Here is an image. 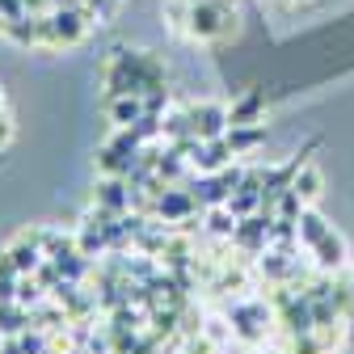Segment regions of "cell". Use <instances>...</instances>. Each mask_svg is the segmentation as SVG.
<instances>
[{
	"label": "cell",
	"instance_id": "7a4b0ae2",
	"mask_svg": "<svg viewBox=\"0 0 354 354\" xmlns=\"http://www.w3.org/2000/svg\"><path fill=\"white\" fill-rule=\"evenodd\" d=\"M198 211V198L182 186H165V194L156 198V219H165V224H186V219H194Z\"/></svg>",
	"mask_w": 354,
	"mask_h": 354
},
{
	"label": "cell",
	"instance_id": "7c38bea8",
	"mask_svg": "<svg viewBox=\"0 0 354 354\" xmlns=\"http://www.w3.org/2000/svg\"><path fill=\"white\" fill-rule=\"evenodd\" d=\"M9 140H13V122H9L5 114H0V148H5Z\"/></svg>",
	"mask_w": 354,
	"mask_h": 354
},
{
	"label": "cell",
	"instance_id": "8992f818",
	"mask_svg": "<svg viewBox=\"0 0 354 354\" xmlns=\"http://www.w3.org/2000/svg\"><path fill=\"white\" fill-rule=\"evenodd\" d=\"M261 110H266V97H261V93H245V97L228 110V122H232V127H253V122H261Z\"/></svg>",
	"mask_w": 354,
	"mask_h": 354
},
{
	"label": "cell",
	"instance_id": "277c9868",
	"mask_svg": "<svg viewBox=\"0 0 354 354\" xmlns=\"http://www.w3.org/2000/svg\"><path fill=\"white\" fill-rule=\"evenodd\" d=\"M106 114H110L114 127H131V122H140L148 114V106L136 93H122V97H106Z\"/></svg>",
	"mask_w": 354,
	"mask_h": 354
},
{
	"label": "cell",
	"instance_id": "30bf717a",
	"mask_svg": "<svg viewBox=\"0 0 354 354\" xmlns=\"http://www.w3.org/2000/svg\"><path fill=\"white\" fill-rule=\"evenodd\" d=\"M0 279H21V270H17V261H13L9 249H0Z\"/></svg>",
	"mask_w": 354,
	"mask_h": 354
},
{
	"label": "cell",
	"instance_id": "5b68a950",
	"mask_svg": "<svg viewBox=\"0 0 354 354\" xmlns=\"http://www.w3.org/2000/svg\"><path fill=\"white\" fill-rule=\"evenodd\" d=\"M313 257H317V266L329 274V270H337V266L346 261V241L337 236V232H325L317 245H313Z\"/></svg>",
	"mask_w": 354,
	"mask_h": 354
},
{
	"label": "cell",
	"instance_id": "4fadbf2b",
	"mask_svg": "<svg viewBox=\"0 0 354 354\" xmlns=\"http://www.w3.org/2000/svg\"><path fill=\"white\" fill-rule=\"evenodd\" d=\"M0 114H5V97H0Z\"/></svg>",
	"mask_w": 354,
	"mask_h": 354
},
{
	"label": "cell",
	"instance_id": "9c48e42d",
	"mask_svg": "<svg viewBox=\"0 0 354 354\" xmlns=\"http://www.w3.org/2000/svg\"><path fill=\"white\" fill-rule=\"evenodd\" d=\"M291 190L304 198V203H317V194H321V173L313 169V165H304L299 173H295V182H291Z\"/></svg>",
	"mask_w": 354,
	"mask_h": 354
},
{
	"label": "cell",
	"instance_id": "ba28073f",
	"mask_svg": "<svg viewBox=\"0 0 354 354\" xmlns=\"http://www.w3.org/2000/svg\"><path fill=\"white\" fill-rule=\"evenodd\" d=\"M228 144H232L236 156H245V152H253L257 144H266V127H261V122H253V127H228Z\"/></svg>",
	"mask_w": 354,
	"mask_h": 354
},
{
	"label": "cell",
	"instance_id": "6da1fadb",
	"mask_svg": "<svg viewBox=\"0 0 354 354\" xmlns=\"http://www.w3.org/2000/svg\"><path fill=\"white\" fill-rule=\"evenodd\" d=\"M190 136L194 140H219V136H228V106H219V102H203V106H190Z\"/></svg>",
	"mask_w": 354,
	"mask_h": 354
},
{
	"label": "cell",
	"instance_id": "52a82bcc",
	"mask_svg": "<svg viewBox=\"0 0 354 354\" xmlns=\"http://www.w3.org/2000/svg\"><path fill=\"white\" fill-rule=\"evenodd\" d=\"M325 232H329V224H325L317 211H308V207H304V211H299V219H295V236H299V245H304V249H313Z\"/></svg>",
	"mask_w": 354,
	"mask_h": 354
},
{
	"label": "cell",
	"instance_id": "3957f363",
	"mask_svg": "<svg viewBox=\"0 0 354 354\" xmlns=\"http://www.w3.org/2000/svg\"><path fill=\"white\" fill-rule=\"evenodd\" d=\"M93 207H102L110 215H127L131 211V182L127 177H102L93 190Z\"/></svg>",
	"mask_w": 354,
	"mask_h": 354
},
{
	"label": "cell",
	"instance_id": "8fae6325",
	"mask_svg": "<svg viewBox=\"0 0 354 354\" xmlns=\"http://www.w3.org/2000/svg\"><path fill=\"white\" fill-rule=\"evenodd\" d=\"M17 304V279H0V308Z\"/></svg>",
	"mask_w": 354,
	"mask_h": 354
},
{
	"label": "cell",
	"instance_id": "5bb4252c",
	"mask_svg": "<svg viewBox=\"0 0 354 354\" xmlns=\"http://www.w3.org/2000/svg\"><path fill=\"white\" fill-rule=\"evenodd\" d=\"M287 5H299V0H287Z\"/></svg>",
	"mask_w": 354,
	"mask_h": 354
}]
</instances>
